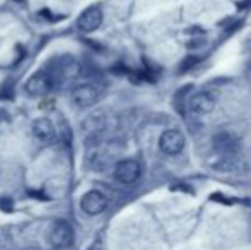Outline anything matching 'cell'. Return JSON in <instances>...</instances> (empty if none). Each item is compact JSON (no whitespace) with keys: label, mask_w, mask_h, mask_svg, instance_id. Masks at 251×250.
<instances>
[{"label":"cell","mask_w":251,"mask_h":250,"mask_svg":"<svg viewBox=\"0 0 251 250\" xmlns=\"http://www.w3.org/2000/svg\"><path fill=\"white\" fill-rule=\"evenodd\" d=\"M53 87V79L48 72H36L26 81L24 84V89H26L27 94L31 96H45L51 91Z\"/></svg>","instance_id":"obj_4"},{"label":"cell","mask_w":251,"mask_h":250,"mask_svg":"<svg viewBox=\"0 0 251 250\" xmlns=\"http://www.w3.org/2000/svg\"><path fill=\"white\" fill-rule=\"evenodd\" d=\"M98 98H100V91L93 84H80V86L74 87L72 91V101L79 108L93 107V105H96Z\"/></svg>","instance_id":"obj_6"},{"label":"cell","mask_w":251,"mask_h":250,"mask_svg":"<svg viewBox=\"0 0 251 250\" xmlns=\"http://www.w3.org/2000/svg\"><path fill=\"white\" fill-rule=\"evenodd\" d=\"M201 45H205V40L195 38V41H188V43H186V47H188V48H200Z\"/></svg>","instance_id":"obj_12"},{"label":"cell","mask_w":251,"mask_h":250,"mask_svg":"<svg viewBox=\"0 0 251 250\" xmlns=\"http://www.w3.org/2000/svg\"><path fill=\"white\" fill-rule=\"evenodd\" d=\"M212 146H214V149L217 151V153L227 154L229 156V154H234L236 151H238L239 140L229 132H219L217 136H214V139H212Z\"/></svg>","instance_id":"obj_9"},{"label":"cell","mask_w":251,"mask_h":250,"mask_svg":"<svg viewBox=\"0 0 251 250\" xmlns=\"http://www.w3.org/2000/svg\"><path fill=\"white\" fill-rule=\"evenodd\" d=\"M106 207H108V199L100 190H89L80 199V209L86 214H89V216H98Z\"/></svg>","instance_id":"obj_5"},{"label":"cell","mask_w":251,"mask_h":250,"mask_svg":"<svg viewBox=\"0 0 251 250\" xmlns=\"http://www.w3.org/2000/svg\"><path fill=\"white\" fill-rule=\"evenodd\" d=\"M33 134L41 142H50L55 139V127L48 118H36L33 122Z\"/></svg>","instance_id":"obj_10"},{"label":"cell","mask_w":251,"mask_h":250,"mask_svg":"<svg viewBox=\"0 0 251 250\" xmlns=\"http://www.w3.org/2000/svg\"><path fill=\"white\" fill-rule=\"evenodd\" d=\"M48 242L53 249H65L74 242V228L70 226L69 221L58 220L53 223L50 235H48Z\"/></svg>","instance_id":"obj_1"},{"label":"cell","mask_w":251,"mask_h":250,"mask_svg":"<svg viewBox=\"0 0 251 250\" xmlns=\"http://www.w3.org/2000/svg\"><path fill=\"white\" fill-rule=\"evenodd\" d=\"M14 2H24V0H14Z\"/></svg>","instance_id":"obj_15"},{"label":"cell","mask_w":251,"mask_h":250,"mask_svg":"<svg viewBox=\"0 0 251 250\" xmlns=\"http://www.w3.org/2000/svg\"><path fill=\"white\" fill-rule=\"evenodd\" d=\"M5 122H9V115H7V111L0 110V124H5Z\"/></svg>","instance_id":"obj_13"},{"label":"cell","mask_w":251,"mask_h":250,"mask_svg":"<svg viewBox=\"0 0 251 250\" xmlns=\"http://www.w3.org/2000/svg\"><path fill=\"white\" fill-rule=\"evenodd\" d=\"M0 206L5 207V211H10V209H12V206H10V200H9V199H3L2 202H0Z\"/></svg>","instance_id":"obj_14"},{"label":"cell","mask_w":251,"mask_h":250,"mask_svg":"<svg viewBox=\"0 0 251 250\" xmlns=\"http://www.w3.org/2000/svg\"><path fill=\"white\" fill-rule=\"evenodd\" d=\"M190 110L197 115H207L210 113L215 108V98L212 96V93H207V91H201V93H197L190 98L188 103Z\"/></svg>","instance_id":"obj_8"},{"label":"cell","mask_w":251,"mask_h":250,"mask_svg":"<svg viewBox=\"0 0 251 250\" xmlns=\"http://www.w3.org/2000/svg\"><path fill=\"white\" fill-rule=\"evenodd\" d=\"M101 23H102L101 9L98 5H93V7H87L79 16V19H77V28H79L82 33H93V31H96L98 28L101 26Z\"/></svg>","instance_id":"obj_7"},{"label":"cell","mask_w":251,"mask_h":250,"mask_svg":"<svg viewBox=\"0 0 251 250\" xmlns=\"http://www.w3.org/2000/svg\"><path fill=\"white\" fill-rule=\"evenodd\" d=\"M142 173V168H140L139 161L135 160H122L115 165V170H113V177L120 182V184L130 185L133 182H137Z\"/></svg>","instance_id":"obj_2"},{"label":"cell","mask_w":251,"mask_h":250,"mask_svg":"<svg viewBox=\"0 0 251 250\" xmlns=\"http://www.w3.org/2000/svg\"><path fill=\"white\" fill-rule=\"evenodd\" d=\"M197 62H199V58H197V57H188V58H185V60L181 62V65H179V67H181V69H179V72L183 74V72H186V70H190L193 65H197Z\"/></svg>","instance_id":"obj_11"},{"label":"cell","mask_w":251,"mask_h":250,"mask_svg":"<svg viewBox=\"0 0 251 250\" xmlns=\"http://www.w3.org/2000/svg\"><path fill=\"white\" fill-rule=\"evenodd\" d=\"M183 147H185V136L179 130L169 129L162 132V136L159 137V149L164 154L175 156V154L181 153Z\"/></svg>","instance_id":"obj_3"}]
</instances>
